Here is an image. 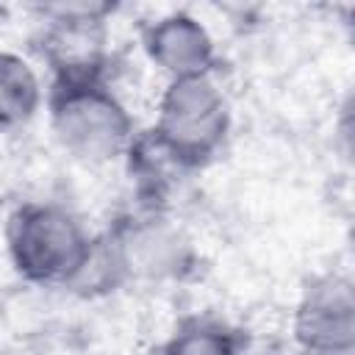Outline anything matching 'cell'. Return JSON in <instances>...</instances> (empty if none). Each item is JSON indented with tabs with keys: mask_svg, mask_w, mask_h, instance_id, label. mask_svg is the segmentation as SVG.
<instances>
[{
	"mask_svg": "<svg viewBox=\"0 0 355 355\" xmlns=\"http://www.w3.org/2000/svg\"><path fill=\"white\" fill-rule=\"evenodd\" d=\"M294 336L305 355L355 352V294L341 275L316 277L297 305Z\"/></svg>",
	"mask_w": 355,
	"mask_h": 355,
	"instance_id": "8992f818",
	"label": "cell"
},
{
	"mask_svg": "<svg viewBox=\"0 0 355 355\" xmlns=\"http://www.w3.org/2000/svg\"><path fill=\"white\" fill-rule=\"evenodd\" d=\"M44 92L36 69L17 53L0 50V130L19 128L36 116Z\"/></svg>",
	"mask_w": 355,
	"mask_h": 355,
	"instance_id": "ba28073f",
	"label": "cell"
},
{
	"mask_svg": "<svg viewBox=\"0 0 355 355\" xmlns=\"http://www.w3.org/2000/svg\"><path fill=\"white\" fill-rule=\"evenodd\" d=\"M161 355H241V338L219 319H189L169 336Z\"/></svg>",
	"mask_w": 355,
	"mask_h": 355,
	"instance_id": "9c48e42d",
	"label": "cell"
},
{
	"mask_svg": "<svg viewBox=\"0 0 355 355\" xmlns=\"http://www.w3.org/2000/svg\"><path fill=\"white\" fill-rule=\"evenodd\" d=\"M55 141L83 164H111L133 150L136 128L128 105L103 78L58 80L50 94Z\"/></svg>",
	"mask_w": 355,
	"mask_h": 355,
	"instance_id": "6da1fadb",
	"label": "cell"
},
{
	"mask_svg": "<svg viewBox=\"0 0 355 355\" xmlns=\"http://www.w3.org/2000/svg\"><path fill=\"white\" fill-rule=\"evenodd\" d=\"M141 44H144L147 58L169 80L214 75L216 44L208 28L186 11H172L150 22L144 28Z\"/></svg>",
	"mask_w": 355,
	"mask_h": 355,
	"instance_id": "52a82bcc",
	"label": "cell"
},
{
	"mask_svg": "<svg viewBox=\"0 0 355 355\" xmlns=\"http://www.w3.org/2000/svg\"><path fill=\"white\" fill-rule=\"evenodd\" d=\"M8 255L14 269L44 286H75L94 252L86 225L58 202H28L8 219Z\"/></svg>",
	"mask_w": 355,
	"mask_h": 355,
	"instance_id": "7a4b0ae2",
	"label": "cell"
},
{
	"mask_svg": "<svg viewBox=\"0 0 355 355\" xmlns=\"http://www.w3.org/2000/svg\"><path fill=\"white\" fill-rule=\"evenodd\" d=\"M105 247L122 280H175L191 263L189 239L169 219L144 214L122 222Z\"/></svg>",
	"mask_w": 355,
	"mask_h": 355,
	"instance_id": "5b68a950",
	"label": "cell"
},
{
	"mask_svg": "<svg viewBox=\"0 0 355 355\" xmlns=\"http://www.w3.org/2000/svg\"><path fill=\"white\" fill-rule=\"evenodd\" d=\"M230 130V105L214 75L169 80L153 128V144L175 169L208 164Z\"/></svg>",
	"mask_w": 355,
	"mask_h": 355,
	"instance_id": "3957f363",
	"label": "cell"
},
{
	"mask_svg": "<svg viewBox=\"0 0 355 355\" xmlns=\"http://www.w3.org/2000/svg\"><path fill=\"white\" fill-rule=\"evenodd\" d=\"M108 11L111 8L100 3H58L44 8L39 50L55 83L103 78L108 58Z\"/></svg>",
	"mask_w": 355,
	"mask_h": 355,
	"instance_id": "277c9868",
	"label": "cell"
}]
</instances>
